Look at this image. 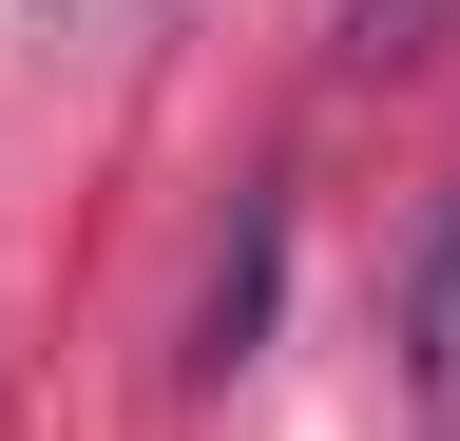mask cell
I'll use <instances>...</instances> for the list:
<instances>
[{
  "label": "cell",
  "instance_id": "obj_1",
  "mask_svg": "<svg viewBox=\"0 0 460 441\" xmlns=\"http://www.w3.org/2000/svg\"><path fill=\"white\" fill-rule=\"evenodd\" d=\"M269 288H288V211H250V231H230V269H211V307H192V384H230L269 346Z\"/></svg>",
  "mask_w": 460,
  "mask_h": 441
},
{
  "label": "cell",
  "instance_id": "obj_2",
  "mask_svg": "<svg viewBox=\"0 0 460 441\" xmlns=\"http://www.w3.org/2000/svg\"><path fill=\"white\" fill-rule=\"evenodd\" d=\"M460 39V0H345V77H422Z\"/></svg>",
  "mask_w": 460,
  "mask_h": 441
},
{
  "label": "cell",
  "instance_id": "obj_3",
  "mask_svg": "<svg viewBox=\"0 0 460 441\" xmlns=\"http://www.w3.org/2000/svg\"><path fill=\"white\" fill-rule=\"evenodd\" d=\"M402 365H460V192H441V250H422V288H402Z\"/></svg>",
  "mask_w": 460,
  "mask_h": 441
}]
</instances>
